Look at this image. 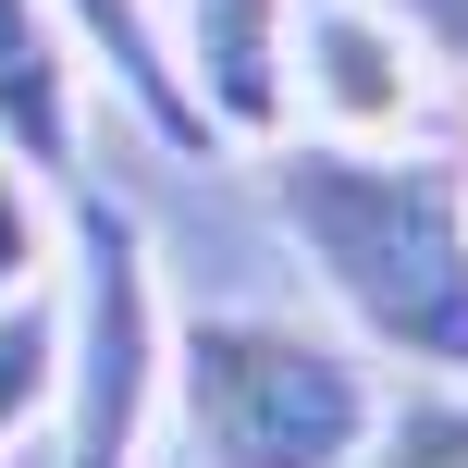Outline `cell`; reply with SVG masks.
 I'll list each match as a JSON object with an SVG mask.
<instances>
[{"mask_svg": "<svg viewBox=\"0 0 468 468\" xmlns=\"http://www.w3.org/2000/svg\"><path fill=\"white\" fill-rule=\"evenodd\" d=\"M49 382H62V321H49V296H0V456L49 420Z\"/></svg>", "mask_w": 468, "mask_h": 468, "instance_id": "cell-8", "label": "cell"}, {"mask_svg": "<svg viewBox=\"0 0 468 468\" xmlns=\"http://www.w3.org/2000/svg\"><path fill=\"white\" fill-rule=\"evenodd\" d=\"M161 407L186 420L197 468H370V431L395 407V382L333 321H296V308H197V321H173Z\"/></svg>", "mask_w": 468, "mask_h": 468, "instance_id": "cell-2", "label": "cell"}, {"mask_svg": "<svg viewBox=\"0 0 468 468\" xmlns=\"http://www.w3.org/2000/svg\"><path fill=\"white\" fill-rule=\"evenodd\" d=\"M49 271H62V186L0 161V296H49Z\"/></svg>", "mask_w": 468, "mask_h": 468, "instance_id": "cell-10", "label": "cell"}, {"mask_svg": "<svg viewBox=\"0 0 468 468\" xmlns=\"http://www.w3.org/2000/svg\"><path fill=\"white\" fill-rule=\"evenodd\" d=\"M0 161H25L37 186H87V62L49 0H0Z\"/></svg>", "mask_w": 468, "mask_h": 468, "instance_id": "cell-7", "label": "cell"}, {"mask_svg": "<svg viewBox=\"0 0 468 468\" xmlns=\"http://www.w3.org/2000/svg\"><path fill=\"white\" fill-rule=\"evenodd\" d=\"M370 468H468V382H407L370 431Z\"/></svg>", "mask_w": 468, "mask_h": 468, "instance_id": "cell-9", "label": "cell"}, {"mask_svg": "<svg viewBox=\"0 0 468 468\" xmlns=\"http://www.w3.org/2000/svg\"><path fill=\"white\" fill-rule=\"evenodd\" d=\"M49 13H62L74 62H87L99 87L136 112V136L161 148V161H222L210 112H197L186 62H173V13H161V0H49Z\"/></svg>", "mask_w": 468, "mask_h": 468, "instance_id": "cell-6", "label": "cell"}, {"mask_svg": "<svg viewBox=\"0 0 468 468\" xmlns=\"http://www.w3.org/2000/svg\"><path fill=\"white\" fill-rule=\"evenodd\" d=\"M444 74L407 49L382 0H296V112L321 136H420Z\"/></svg>", "mask_w": 468, "mask_h": 468, "instance_id": "cell-4", "label": "cell"}, {"mask_svg": "<svg viewBox=\"0 0 468 468\" xmlns=\"http://www.w3.org/2000/svg\"><path fill=\"white\" fill-rule=\"evenodd\" d=\"M247 161L333 333L407 382H468V161H444L431 136L321 123H283Z\"/></svg>", "mask_w": 468, "mask_h": 468, "instance_id": "cell-1", "label": "cell"}, {"mask_svg": "<svg viewBox=\"0 0 468 468\" xmlns=\"http://www.w3.org/2000/svg\"><path fill=\"white\" fill-rule=\"evenodd\" d=\"M382 13L407 25V49H420L444 87H468V0H382Z\"/></svg>", "mask_w": 468, "mask_h": 468, "instance_id": "cell-11", "label": "cell"}, {"mask_svg": "<svg viewBox=\"0 0 468 468\" xmlns=\"http://www.w3.org/2000/svg\"><path fill=\"white\" fill-rule=\"evenodd\" d=\"M173 62L222 148H271L296 123V0H161Z\"/></svg>", "mask_w": 468, "mask_h": 468, "instance_id": "cell-5", "label": "cell"}, {"mask_svg": "<svg viewBox=\"0 0 468 468\" xmlns=\"http://www.w3.org/2000/svg\"><path fill=\"white\" fill-rule=\"evenodd\" d=\"M49 321H62L49 468H148L161 382H173V296H161V259H148V222L99 186H62Z\"/></svg>", "mask_w": 468, "mask_h": 468, "instance_id": "cell-3", "label": "cell"}]
</instances>
